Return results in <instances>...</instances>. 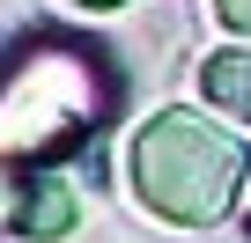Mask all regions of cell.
<instances>
[{
  "mask_svg": "<svg viewBox=\"0 0 251 243\" xmlns=\"http://www.w3.org/2000/svg\"><path fill=\"white\" fill-rule=\"evenodd\" d=\"M126 96V74L96 37H30L8 66V96H0V155L8 170L23 162H74Z\"/></svg>",
  "mask_w": 251,
  "mask_h": 243,
  "instance_id": "6da1fadb",
  "label": "cell"
},
{
  "mask_svg": "<svg viewBox=\"0 0 251 243\" xmlns=\"http://www.w3.org/2000/svg\"><path fill=\"white\" fill-rule=\"evenodd\" d=\"M251 148L236 140V118L207 110H148L126 140V184L163 228H222L244 199Z\"/></svg>",
  "mask_w": 251,
  "mask_h": 243,
  "instance_id": "7a4b0ae2",
  "label": "cell"
},
{
  "mask_svg": "<svg viewBox=\"0 0 251 243\" xmlns=\"http://www.w3.org/2000/svg\"><path fill=\"white\" fill-rule=\"evenodd\" d=\"M74 228H81V199L52 162L8 170V236L15 243H67Z\"/></svg>",
  "mask_w": 251,
  "mask_h": 243,
  "instance_id": "3957f363",
  "label": "cell"
},
{
  "mask_svg": "<svg viewBox=\"0 0 251 243\" xmlns=\"http://www.w3.org/2000/svg\"><path fill=\"white\" fill-rule=\"evenodd\" d=\"M200 96L236 118V126H251V44H229V52H207L200 59Z\"/></svg>",
  "mask_w": 251,
  "mask_h": 243,
  "instance_id": "277c9868",
  "label": "cell"
},
{
  "mask_svg": "<svg viewBox=\"0 0 251 243\" xmlns=\"http://www.w3.org/2000/svg\"><path fill=\"white\" fill-rule=\"evenodd\" d=\"M214 22L229 37H251V0H214Z\"/></svg>",
  "mask_w": 251,
  "mask_h": 243,
  "instance_id": "5b68a950",
  "label": "cell"
},
{
  "mask_svg": "<svg viewBox=\"0 0 251 243\" xmlns=\"http://www.w3.org/2000/svg\"><path fill=\"white\" fill-rule=\"evenodd\" d=\"M74 8H126V0H74Z\"/></svg>",
  "mask_w": 251,
  "mask_h": 243,
  "instance_id": "8992f818",
  "label": "cell"
},
{
  "mask_svg": "<svg viewBox=\"0 0 251 243\" xmlns=\"http://www.w3.org/2000/svg\"><path fill=\"white\" fill-rule=\"evenodd\" d=\"M244 243H251V214H244Z\"/></svg>",
  "mask_w": 251,
  "mask_h": 243,
  "instance_id": "52a82bcc",
  "label": "cell"
}]
</instances>
